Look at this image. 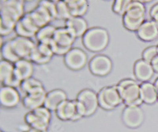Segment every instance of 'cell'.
Instances as JSON below:
<instances>
[{
	"mask_svg": "<svg viewBox=\"0 0 158 132\" xmlns=\"http://www.w3.org/2000/svg\"><path fill=\"white\" fill-rule=\"evenodd\" d=\"M139 1H141V2H143V3H147V2H152L153 0H139Z\"/></svg>",
	"mask_w": 158,
	"mask_h": 132,
	"instance_id": "d590c367",
	"label": "cell"
},
{
	"mask_svg": "<svg viewBox=\"0 0 158 132\" xmlns=\"http://www.w3.org/2000/svg\"><path fill=\"white\" fill-rule=\"evenodd\" d=\"M47 93L48 92L44 87L40 88L33 92L25 94L22 98V104L25 109H29V111L34 110L44 105Z\"/></svg>",
	"mask_w": 158,
	"mask_h": 132,
	"instance_id": "e0dca14e",
	"label": "cell"
},
{
	"mask_svg": "<svg viewBox=\"0 0 158 132\" xmlns=\"http://www.w3.org/2000/svg\"><path fill=\"white\" fill-rule=\"evenodd\" d=\"M56 114L59 119L64 121L67 120L75 121L82 118L78 112L76 100L73 101V100L67 99V101H65L58 107L56 111Z\"/></svg>",
	"mask_w": 158,
	"mask_h": 132,
	"instance_id": "9a60e30c",
	"label": "cell"
},
{
	"mask_svg": "<svg viewBox=\"0 0 158 132\" xmlns=\"http://www.w3.org/2000/svg\"><path fill=\"white\" fill-rule=\"evenodd\" d=\"M0 81L2 85L18 88L21 86L22 81L15 74L14 64L5 60L0 61Z\"/></svg>",
	"mask_w": 158,
	"mask_h": 132,
	"instance_id": "4fadbf2b",
	"label": "cell"
},
{
	"mask_svg": "<svg viewBox=\"0 0 158 132\" xmlns=\"http://www.w3.org/2000/svg\"><path fill=\"white\" fill-rule=\"evenodd\" d=\"M154 22H155V21H154ZM156 22V25H157V26H158V20H157V21H156V22Z\"/></svg>",
	"mask_w": 158,
	"mask_h": 132,
	"instance_id": "ab89813d",
	"label": "cell"
},
{
	"mask_svg": "<svg viewBox=\"0 0 158 132\" xmlns=\"http://www.w3.org/2000/svg\"><path fill=\"white\" fill-rule=\"evenodd\" d=\"M151 65L153 67L155 72L158 74V56H156V58H155L153 61L151 62Z\"/></svg>",
	"mask_w": 158,
	"mask_h": 132,
	"instance_id": "1f68e13d",
	"label": "cell"
},
{
	"mask_svg": "<svg viewBox=\"0 0 158 132\" xmlns=\"http://www.w3.org/2000/svg\"><path fill=\"white\" fill-rule=\"evenodd\" d=\"M12 50L19 60H29L36 45V42L32 38L17 36L9 40Z\"/></svg>",
	"mask_w": 158,
	"mask_h": 132,
	"instance_id": "9c48e42d",
	"label": "cell"
},
{
	"mask_svg": "<svg viewBox=\"0 0 158 132\" xmlns=\"http://www.w3.org/2000/svg\"><path fill=\"white\" fill-rule=\"evenodd\" d=\"M22 101L21 94L17 88L2 85L0 89V104L6 109H12Z\"/></svg>",
	"mask_w": 158,
	"mask_h": 132,
	"instance_id": "2e32d148",
	"label": "cell"
},
{
	"mask_svg": "<svg viewBox=\"0 0 158 132\" xmlns=\"http://www.w3.org/2000/svg\"><path fill=\"white\" fill-rule=\"evenodd\" d=\"M65 27L74 35L76 39L82 37L89 29L88 22L83 17L72 16L65 22Z\"/></svg>",
	"mask_w": 158,
	"mask_h": 132,
	"instance_id": "ffe728a7",
	"label": "cell"
},
{
	"mask_svg": "<svg viewBox=\"0 0 158 132\" xmlns=\"http://www.w3.org/2000/svg\"><path fill=\"white\" fill-rule=\"evenodd\" d=\"M69 7H70L72 16L83 17L88 11V0H81V1L74 4V5L69 6Z\"/></svg>",
	"mask_w": 158,
	"mask_h": 132,
	"instance_id": "83f0119b",
	"label": "cell"
},
{
	"mask_svg": "<svg viewBox=\"0 0 158 132\" xmlns=\"http://www.w3.org/2000/svg\"><path fill=\"white\" fill-rule=\"evenodd\" d=\"M123 123L130 128L140 127L144 121V112L140 106H126L122 112Z\"/></svg>",
	"mask_w": 158,
	"mask_h": 132,
	"instance_id": "7c38bea8",
	"label": "cell"
},
{
	"mask_svg": "<svg viewBox=\"0 0 158 132\" xmlns=\"http://www.w3.org/2000/svg\"><path fill=\"white\" fill-rule=\"evenodd\" d=\"M14 67H15V75L21 81L32 78V74L34 73L33 63L30 60L22 59L18 60L15 64H14Z\"/></svg>",
	"mask_w": 158,
	"mask_h": 132,
	"instance_id": "603a6c76",
	"label": "cell"
},
{
	"mask_svg": "<svg viewBox=\"0 0 158 132\" xmlns=\"http://www.w3.org/2000/svg\"><path fill=\"white\" fill-rule=\"evenodd\" d=\"M52 111L42 106L29 111L25 116V122L28 127L36 130H48L52 119Z\"/></svg>",
	"mask_w": 158,
	"mask_h": 132,
	"instance_id": "52a82bcc",
	"label": "cell"
},
{
	"mask_svg": "<svg viewBox=\"0 0 158 132\" xmlns=\"http://www.w3.org/2000/svg\"><path fill=\"white\" fill-rule=\"evenodd\" d=\"M146 8L145 3L137 0L129 6L126 13L123 16V25L128 31L136 33L146 21Z\"/></svg>",
	"mask_w": 158,
	"mask_h": 132,
	"instance_id": "3957f363",
	"label": "cell"
},
{
	"mask_svg": "<svg viewBox=\"0 0 158 132\" xmlns=\"http://www.w3.org/2000/svg\"><path fill=\"white\" fill-rule=\"evenodd\" d=\"M149 16H150L151 19L155 22L158 20V2L154 4L151 7L150 10H149Z\"/></svg>",
	"mask_w": 158,
	"mask_h": 132,
	"instance_id": "4dcf8cb0",
	"label": "cell"
},
{
	"mask_svg": "<svg viewBox=\"0 0 158 132\" xmlns=\"http://www.w3.org/2000/svg\"><path fill=\"white\" fill-rule=\"evenodd\" d=\"M24 0H7L0 5V34L5 36L15 31V26L25 15Z\"/></svg>",
	"mask_w": 158,
	"mask_h": 132,
	"instance_id": "6da1fadb",
	"label": "cell"
},
{
	"mask_svg": "<svg viewBox=\"0 0 158 132\" xmlns=\"http://www.w3.org/2000/svg\"><path fill=\"white\" fill-rule=\"evenodd\" d=\"M1 132H3V131H1Z\"/></svg>",
	"mask_w": 158,
	"mask_h": 132,
	"instance_id": "b9f144b4",
	"label": "cell"
},
{
	"mask_svg": "<svg viewBox=\"0 0 158 132\" xmlns=\"http://www.w3.org/2000/svg\"><path fill=\"white\" fill-rule=\"evenodd\" d=\"M76 38L70 31L65 27L56 29L54 38L51 42L50 46L56 56H64L70 49L73 48Z\"/></svg>",
	"mask_w": 158,
	"mask_h": 132,
	"instance_id": "5b68a950",
	"label": "cell"
},
{
	"mask_svg": "<svg viewBox=\"0 0 158 132\" xmlns=\"http://www.w3.org/2000/svg\"><path fill=\"white\" fill-rule=\"evenodd\" d=\"M82 43L86 50L92 52H100L108 47L110 36L104 28H90L81 37Z\"/></svg>",
	"mask_w": 158,
	"mask_h": 132,
	"instance_id": "7a4b0ae2",
	"label": "cell"
},
{
	"mask_svg": "<svg viewBox=\"0 0 158 132\" xmlns=\"http://www.w3.org/2000/svg\"><path fill=\"white\" fill-rule=\"evenodd\" d=\"M22 132H48V130H36L34 128H30V127H28L27 130H24Z\"/></svg>",
	"mask_w": 158,
	"mask_h": 132,
	"instance_id": "836d02e7",
	"label": "cell"
},
{
	"mask_svg": "<svg viewBox=\"0 0 158 132\" xmlns=\"http://www.w3.org/2000/svg\"><path fill=\"white\" fill-rule=\"evenodd\" d=\"M89 68L95 76H107L112 70V61L105 55H97L90 60Z\"/></svg>",
	"mask_w": 158,
	"mask_h": 132,
	"instance_id": "30bf717a",
	"label": "cell"
},
{
	"mask_svg": "<svg viewBox=\"0 0 158 132\" xmlns=\"http://www.w3.org/2000/svg\"><path fill=\"white\" fill-rule=\"evenodd\" d=\"M88 63L85 52L78 47H73L64 56V64L72 71H79L84 68Z\"/></svg>",
	"mask_w": 158,
	"mask_h": 132,
	"instance_id": "8fae6325",
	"label": "cell"
},
{
	"mask_svg": "<svg viewBox=\"0 0 158 132\" xmlns=\"http://www.w3.org/2000/svg\"><path fill=\"white\" fill-rule=\"evenodd\" d=\"M158 56V49L157 46H149V47L145 48L143 52H142V60L145 61L150 63L156 58Z\"/></svg>",
	"mask_w": 158,
	"mask_h": 132,
	"instance_id": "f546056e",
	"label": "cell"
},
{
	"mask_svg": "<svg viewBox=\"0 0 158 132\" xmlns=\"http://www.w3.org/2000/svg\"><path fill=\"white\" fill-rule=\"evenodd\" d=\"M7 0H0V5H2V4L5 3Z\"/></svg>",
	"mask_w": 158,
	"mask_h": 132,
	"instance_id": "8d00e7d4",
	"label": "cell"
},
{
	"mask_svg": "<svg viewBox=\"0 0 158 132\" xmlns=\"http://www.w3.org/2000/svg\"><path fill=\"white\" fill-rule=\"evenodd\" d=\"M141 98L143 103L147 105H153L158 101L157 90L154 83L150 81H145L140 83Z\"/></svg>",
	"mask_w": 158,
	"mask_h": 132,
	"instance_id": "cb8c5ba5",
	"label": "cell"
},
{
	"mask_svg": "<svg viewBox=\"0 0 158 132\" xmlns=\"http://www.w3.org/2000/svg\"><path fill=\"white\" fill-rule=\"evenodd\" d=\"M137 36L141 40L151 42L158 37V26L153 20H146L136 32Z\"/></svg>",
	"mask_w": 158,
	"mask_h": 132,
	"instance_id": "d6986e66",
	"label": "cell"
},
{
	"mask_svg": "<svg viewBox=\"0 0 158 132\" xmlns=\"http://www.w3.org/2000/svg\"><path fill=\"white\" fill-rule=\"evenodd\" d=\"M25 2H32V1H34V0H24Z\"/></svg>",
	"mask_w": 158,
	"mask_h": 132,
	"instance_id": "f35d334b",
	"label": "cell"
},
{
	"mask_svg": "<svg viewBox=\"0 0 158 132\" xmlns=\"http://www.w3.org/2000/svg\"><path fill=\"white\" fill-rule=\"evenodd\" d=\"M135 1H137V0H113L111 9L116 14L123 16L124 14L126 13L127 10L129 7V6Z\"/></svg>",
	"mask_w": 158,
	"mask_h": 132,
	"instance_id": "f1b7e54d",
	"label": "cell"
},
{
	"mask_svg": "<svg viewBox=\"0 0 158 132\" xmlns=\"http://www.w3.org/2000/svg\"><path fill=\"white\" fill-rule=\"evenodd\" d=\"M77 109L81 117H88L97 112L99 105L98 93L89 89H85L79 92L77 99Z\"/></svg>",
	"mask_w": 158,
	"mask_h": 132,
	"instance_id": "8992f818",
	"label": "cell"
},
{
	"mask_svg": "<svg viewBox=\"0 0 158 132\" xmlns=\"http://www.w3.org/2000/svg\"><path fill=\"white\" fill-rule=\"evenodd\" d=\"M155 71L150 63L141 59L135 62L134 65V74L138 81L140 82L149 81L153 78Z\"/></svg>",
	"mask_w": 158,
	"mask_h": 132,
	"instance_id": "44dd1931",
	"label": "cell"
},
{
	"mask_svg": "<svg viewBox=\"0 0 158 132\" xmlns=\"http://www.w3.org/2000/svg\"><path fill=\"white\" fill-rule=\"evenodd\" d=\"M63 1L67 2L68 6H72V5H74V4L77 3V2H80V1H81V0H63Z\"/></svg>",
	"mask_w": 158,
	"mask_h": 132,
	"instance_id": "d6a6232c",
	"label": "cell"
},
{
	"mask_svg": "<svg viewBox=\"0 0 158 132\" xmlns=\"http://www.w3.org/2000/svg\"><path fill=\"white\" fill-rule=\"evenodd\" d=\"M98 101L100 107L104 110H112L123 103L116 85L102 88L98 93Z\"/></svg>",
	"mask_w": 158,
	"mask_h": 132,
	"instance_id": "ba28073f",
	"label": "cell"
},
{
	"mask_svg": "<svg viewBox=\"0 0 158 132\" xmlns=\"http://www.w3.org/2000/svg\"><path fill=\"white\" fill-rule=\"evenodd\" d=\"M42 87H44V85L41 81L32 77V78L22 81L20 88L25 93V94H27L31 92H33L40 88H42Z\"/></svg>",
	"mask_w": 158,
	"mask_h": 132,
	"instance_id": "484cf974",
	"label": "cell"
},
{
	"mask_svg": "<svg viewBox=\"0 0 158 132\" xmlns=\"http://www.w3.org/2000/svg\"><path fill=\"white\" fill-rule=\"evenodd\" d=\"M72 14L70 12V7L66 2L63 0H60L56 2V19L57 20H68L69 18H71Z\"/></svg>",
	"mask_w": 158,
	"mask_h": 132,
	"instance_id": "4316f807",
	"label": "cell"
},
{
	"mask_svg": "<svg viewBox=\"0 0 158 132\" xmlns=\"http://www.w3.org/2000/svg\"><path fill=\"white\" fill-rule=\"evenodd\" d=\"M126 106H141L143 101L141 98L140 83L132 78L121 80L116 85Z\"/></svg>",
	"mask_w": 158,
	"mask_h": 132,
	"instance_id": "277c9868",
	"label": "cell"
},
{
	"mask_svg": "<svg viewBox=\"0 0 158 132\" xmlns=\"http://www.w3.org/2000/svg\"><path fill=\"white\" fill-rule=\"evenodd\" d=\"M67 100V93L64 90L60 89H53V90L48 92L44 106L46 107L50 111L56 112L58 107Z\"/></svg>",
	"mask_w": 158,
	"mask_h": 132,
	"instance_id": "7402d4cb",
	"label": "cell"
},
{
	"mask_svg": "<svg viewBox=\"0 0 158 132\" xmlns=\"http://www.w3.org/2000/svg\"><path fill=\"white\" fill-rule=\"evenodd\" d=\"M54 56V52L49 44L36 42V47L32 52L29 60L33 64L44 65V64H48Z\"/></svg>",
	"mask_w": 158,
	"mask_h": 132,
	"instance_id": "ac0fdd59",
	"label": "cell"
},
{
	"mask_svg": "<svg viewBox=\"0 0 158 132\" xmlns=\"http://www.w3.org/2000/svg\"><path fill=\"white\" fill-rule=\"evenodd\" d=\"M154 85H155V86H156V90H157V98H158V78H156V81H155Z\"/></svg>",
	"mask_w": 158,
	"mask_h": 132,
	"instance_id": "e575fe53",
	"label": "cell"
},
{
	"mask_svg": "<svg viewBox=\"0 0 158 132\" xmlns=\"http://www.w3.org/2000/svg\"><path fill=\"white\" fill-rule=\"evenodd\" d=\"M51 1H52V2H58L59 1H60V0H51Z\"/></svg>",
	"mask_w": 158,
	"mask_h": 132,
	"instance_id": "74e56055",
	"label": "cell"
},
{
	"mask_svg": "<svg viewBox=\"0 0 158 132\" xmlns=\"http://www.w3.org/2000/svg\"><path fill=\"white\" fill-rule=\"evenodd\" d=\"M40 30L34 21L32 20L29 13H25V15L20 19L15 26V31L17 36L27 37V38H34L36 33Z\"/></svg>",
	"mask_w": 158,
	"mask_h": 132,
	"instance_id": "5bb4252c",
	"label": "cell"
},
{
	"mask_svg": "<svg viewBox=\"0 0 158 132\" xmlns=\"http://www.w3.org/2000/svg\"><path fill=\"white\" fill-rule=\"evenodd\" d=\"M157 49H158V45H157Z\"/></svg>",
	"mask_w": 158,
	"mask_h": 132,
	"instance_id": "60d3db41",
	"label": "cell"
},
{
	"mask_svg": "<svg viewBox=\"0 0 158 132\" xmlns=\"http://www.w3.org/2000/svg\"><path fill=\"white\" fill-rule=\"evenodd\" d=\"M56 29L57 28L55 27L52 24H49L48 26L42 27L41 29L38 31L36 36H35L36 41L39 42V43H46V44L50 45L51 42L52 41L53 38H54Z\"/></svg>",
	"mask_w": 158,
	"mask_h": 132,
	"instance_id": "d4e9b609",
	"label": "cell"
}]
</instances>
